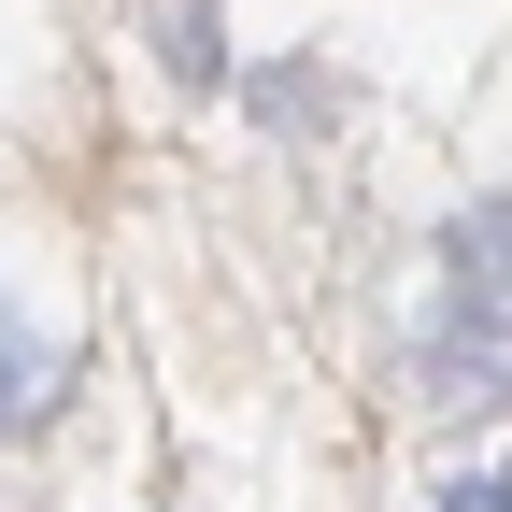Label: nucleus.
Segmentation results:
<instances>
[{
    "label": "nucleus",
    "instance_id": "f257e3e1",
    "mask_svg": "<svg viewBox=\"0 0 512 512\" xmlns=\"http://www.w3.org/2000/svg\"><path fill=\"white\" fill-rule=\"evenodd\" d=\"M427 356L441 370H498L512 356V200H470L441 228V285H427Z\"/></svg>",
    "mask_w": 512,
    "mask_h": 512
},
{
    "label": "nucleus",
    "instance_id": "f03ea898",
    "mask_svg": "<svg viewBox=\"0 0 512 512\" xmlns=\"http://www.w3.org/2000/svg\"><path fill=\"white\" fill-rule=\"evenodd\" d=\"M57 384H72V356H57L15 299H0V441H15V427H43V413H57Z\"/></svg>",
    "mask_w": 512,
    "mask_h": 512
},
{
    "label": "nucleus",
    "instance_id": "7ed1b4c3",
    "mask_svg": "<svg viewBox=\"0 0 512 512\" xmlns=\"http://www.w3.org/2000/svg\"><path fill=\"white\" fill-rule=\"evenodd\" d=\"M441 512H512V470H456V484H441Z\"/></svg>",
    "mask_w": 512,
    "mask_h": 512
}]
</instances>
